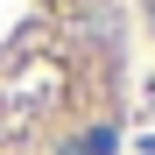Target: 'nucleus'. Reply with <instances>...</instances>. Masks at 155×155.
I'll return each mask as SVG.
<instances>
[{
	"label": "nucleus",
	"instance_id": "2",
	"mask_svg": "<svg viewBox=\"0 0 155 155\" xmlns=\"http://www.w3.org/2000/svg\"><path fill=\"white\" fill-rule=\"evenodd\" d=\"M127 14L141 21V35H148V49H155V0H127Z\"/></svg>",
	"mask_w": 155,
	"mask_h": 155
},
{
	"label": "nucleus",
	"instance_id": "1",
	"mask_svg": "<svg viewBox=\"0 0 155 155\" xmlns=\"http://www.w3.org/2000/svg\"><path fill=\"white\" fill-rule=\"evenodd\" d=\"M127 85V0H0V155H106Z\"/></svg>",
	"mask_w": 155,
	"mask_h": 155
}]
</instances>
